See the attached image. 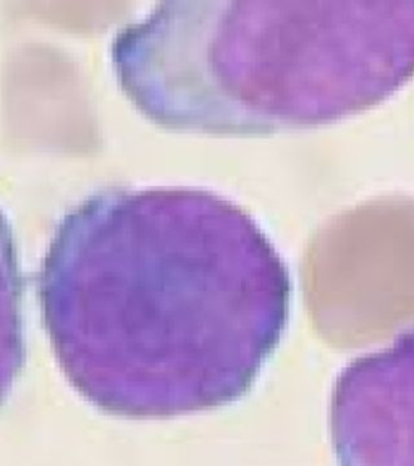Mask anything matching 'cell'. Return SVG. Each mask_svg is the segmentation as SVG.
I'll use <instances>...</instances> for the list:
<instances>
[{
  "label": "cell",
  "instance_id": "obj_2",
  "mask_svg": "<svg viewBox=\"0 0 414 466\" xmlns=\"http://www.w3.org/2000/svg\"><path fill=\"white\" fill-rule=\"evenodd\" d=\"M143 114L174 130L266 135L328 124L414 75V2H168L116 37Z\"/></svg>",
  "mask_w": 414,
  "mask_h": 466
},
{
  "label": "cell",
  "instance_id": "obj_3",
  "mask_svg": "<svg viewBox=\"0 0 414 466\" xmlns=\"http://www.w3.org/2000/svg\"><path fill=\"white\" fill-rule=\"evenodd\" d=\"M330 437L338 466H414V329L343 370Z\"/></svg>",
  "mask_w": 414,
  "mask_h": 466
},
{
  "label": "cell",
  "instance_id": "obj_1",
  "mask_svg": "<svg viewBox=\"0 0 414 466\" xmlns=\"http://www.w3.org/2000/svg\"><path fill=\"white\" fill-rule=\"evenodd\" d=\"M39 303L91 405L164 420L251 390L287 329L291 277L255 218L217 193L114 188L60 222Z\"/></svg>",
  "mask_w": 414,
  "mask_h": 466
},
{
  "label": "cell",
  "instance_id": "obj_4",
  "mask_svg": "<svg viewBox=\"0 0 414 466\" xmlns=\"http://www.w3.org/2000/svg\"><path fill=\"white\" fill-rule=\"evenodd\" d=\"M25 361L23 280L14 232L0 212V405L5 401Z\"/></svg>",
  "mask_w": 414,
  "mask_h": 466
}]
</instances>
